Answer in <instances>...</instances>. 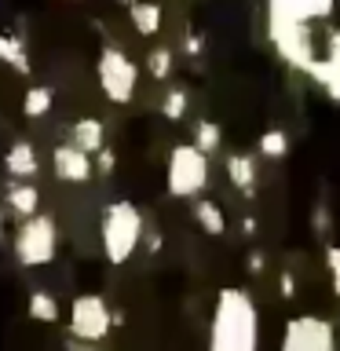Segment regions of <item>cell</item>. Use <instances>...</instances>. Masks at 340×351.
<instances>
[{
	"label": "cell",
	"instance_id": "cell-1",
	"mask_svg": "<svg viewBox=\"0 0 340 351\" xmlns=\"http://www.w3.org/2000/svg\"><path fill=\"white\" fill-rule=\"evenodd\" d=\"M256 348V311L252 300L238 289L219 296L212 322V351H252Z\"/></svg>",
	"mask_w": 340,
	"mask_h": 351
},
{
	"label": "cell",
	"instance_id": "cell-2",
	"mask_svg": "<svg viewBox=\"0 0 340 351\" xmlns=\"http://www.w3.org/2000/svg\"><path fill=\"white\" fill-rule=\"evenodd\" d=\"M139 227H143V219H139V213H136L128 202H117V205L106 208V219H103V245H106V256L114 260V263H121L132 249H136Z\"/></svg>",
	"mask_w": 340,
	"mask_h": 351
},
{
	"label": "cell",
	"instance_id": "cell-3",
	"mask_svg": "<svg viewBox=\"0 0 340 351\" xmlns=\"http://www.w3.org/2000/svg\"><path fill=\"white\" fill-rule=\"evenodd\" d=\"M59 249V238H55V223L48 216H37L33 213L26 223H22L19 238H15V252L26 267H37V263H48Z\"/></svg>",
	"mask_w": 340,
	"mask_h": 351
},
{
	"label": "cell",
	"instance_id": "cell-4",
	"mask_svg": "<svg viewBox=\"0 0 340 351\" xmlns=\"http://www.w3.org/2000/svg\"><path fill=\"white\" fill-rule=\"evenodd\" d=\"M99 81H103L106 95L114 99V103H128V99L136 95L139 66L132 62L125 51H117V48H103V55H99Z\"/></svg>",
	"mask_w": 340,
	"mask_h": 351
},
{
	"label": "cell",
	"instance_id": "cell-5",
	"mask_svg": "<svg viewBox=\"0 0 340 351\" xmlns=\"http://www.w3.org/2000/svg\"><path fill=\"white\" fill-rule=\"evenodd\" d=\"M208 180V161L202 147H180L169 161V186L172 194H197Z\"/></svg>",
	"mask_w": 340,
	"mask_h": 351
},
{
	"label": "cell",
	"instance_id": "cell-6",
	"mask_svg": "<svg viewBox=\"0 0 340 351\" xmlns=\"http://www.w3.org/2000/svg\"><path fill=\"white\" fill-rule=\"evenodd\" d=\"M282 351H333V329L322 318H296Z\"/></svg>",
	"mask_w": 340,
	"mask_h": 351
},
{
	"label": "cell",
	"instance_id": "cell-7",
	"mask_svg": "<svg viewBox=\"0 0 340 351\" xmlns=\"http://www.w3.org/2000/svg\"><path fill=\"white\" fill-rule=\"evenodd\" d=\"M73 337H81V340H99L110 329V311H106V304L99 300V296H81V300L73 304Z\"/></svg>",
	"mask_w": 340,
	"mask_h": 351
},
{
	"label": "cell",
	"instance_id": "cell-8",
	"mask_svg": "<svg viewBox=\"0 0 340 351\" xmlns=\"http://www.w3.org/2000/svg\"><path fill=\"white\" fill-rule=\"evenodd\" d=\"M55 172L62 176V180H88L92 176V161H88V150H81L77 143H70V147H59L55 150Z\"/></svg>",
	"mask_w": 340,
	"mask_h": 351
},
{
	"label": "cell",
	"instance_id": "cell-9",
	"mask_svg": "<svg viewBox=\"0 0 340 351\" xmlns=\"http://www.w3.org/2000/svg\"><path fill=\"white\" fill-rule=\"evenodd\" d=\"M128 11H132V22H136V29L143 37H158L161 33V8L154 0H136V4H128Z\"/></svg>",
	"mask_w": 340,
	"mask_h": 351
},
{
	"label": "cell",
	"instance_id": "cell-10",
	"mask_svg": "<svg viewBox=\"0 0 340 351\" xmlns=\"http://www.w3.org/2000/svg\"><path fill=\"white\" fill-rule=\"evenodd\" d=\"M4 169L15 176V180H33V176H37V154H33V147H26V143H19V147L8 150Z\"/></svg>",
	"mask_w": 340,
	"mask_h": 351
},
{
	"label": "cell",
	"instance_id": "cell-11",
	"mask_svg": "<svg viewBox=\"0 0 340 351\" xmlns=\"http://www.w3.org/2000/svg\"><path fill=\"white\" fill-rule=\"evenodd\" d=\"M8 202L15 205L22 216H33V213H37V191H33L26 180H19L15 186H8Z\"/></svg>",
	"mask_w": 340,
	"mask_h": 351
},
{
	"label": "cell",
	"instance_id": "cell-12",
	"mask_svg": "<svg viewBox=\"0 0 340 351\" xmlns=\"http://www.w3.org/2000/svg\"><path fill=\"white\" fill-rule=\"evenodd\" d=\"M194 216H197V223H202L208 234H223L227 219H223V213L216 208V202H197V205H194Z\"/></svg>",
	"mask_w": 340,
	"mask_h": 351
},
{
	"label": "cell",
	"instance_id": "cell-13",
	"mask_svg": "<svg viewBox=\"0 0 340 351\" xmlns=\"http://www.w3.org/2000/svg\"><path fill=\"white\" fill-rule=\"evenodd\" d=\"M77 132V147L81 150H103V125H99V121H81V125L73 128Z\"/></svg>",
	"mask_w": 340,
	"mask_h": 351
},
{
	"label": "cell",
	"instance_id": "cell-14",
	"mask_svg": "<svg viewBox=\"0 0 340 351\" xmlns=\"http://www.w3.org/2000/svg\"><path fill=\"white\" fill-rule=\"evenodd\" d=\"M0 59L11 62L15 70H26V66H29L26 62V48H22L15 37H8V33H0Z\"/></svg>",
	"mask_w": 340,
	"mask_h": 351
},
{
	"label": "cell",
	"instance_id": "cell-15",
	"mask_svg": "<svg viewBox=\"0 0 340 351\" xmlns=\"http://www.w3.org/2000/svg\"><path fill=\"white\" fill-rule=\"evenodd\" d=\"M227 169H230V183H238L241 191H252V161L249 158H230Z\"/></svg>",
	"mask_w": 340,
	"mask_h": 351
},
{
	"label": "cell",
	"instance_id": "cell-16",
	"mask_svg": "<svg viewBox=\"0 0 340 351\" xmlns=\"http://www.w3.org/2000/svg\"><path fill=\"white\" fill-rule=\"evenodd\" d=\"M29 315H37L40 322H51V318H59V304L44 293H33L29 296Z\"/></svg>",
	"mask_w": 340,
	"mask_h": 351
},
{
	"label": "cell",
	"instance_id": "cell-17",
	"mask_svg": "<svg viewBox=\"0 0 340 351\" xmlns=\"http://www.w3.org/2000/svg\"><path fill=\"white\" fill-rule=\"evenodd\" d=\"M169 70H172V55L165 51V48H154V51L147 55V73L158 77V81H165V77H169Z\"/></svg>",
	"mask_w": 340,
	"mask_h": 351
},
{
	"label": "cell",
	"instance_id": "cell-18",
	"mask_svg": "<svg viewBox=\"0 0 340 351\" xmlns=\"http://www.w3.org/2000/svg\"><path fill=\"white\" fill-rule=\"evenodd\" d=\"M48 106H51V92H48V88H29V95H26V114L37 117V114H44Z\"/></svg>",
	"mask_w": 340,
	"mask_h": 351
},
{
	"label": "cell",
	"instance_id": "cell-19",
	"mask_svg": "<svg viewBox=\"0 0 340 351\" xmlns=\"http://www.w3.org/2000/svg\"><path fill=\"white\" fill-rule=\"evenodd\" d=\"M260 154H267V158H282V154H285V136H282V132H267V136L260 139Z\"/></svg>",
	"mask_w": 340,
	"mask_h": 351
},
{
	"label": "cell",
	"instance_id": "cell-20",
	"mask_svg": "<svg viewBox=\"0 0 340 351\" xmlns=\"http://www.w3.org/2000/svg\"><path fill=\"white\" fill-rule=\"evenodd\" d=\"M183 110H186V95L175 88V92H169V99H165V114H169V117H183Z\"/></svg>",
	"mask_w": 340,
	"mask_h": 351
},
{
	"label": "cell",
	"instance_id": "cell-21",
	"mask_svg": "<svg viewBox=\"0 0 340 351\" xmlns=\"http://www.w3.org/2000/svg\"><path fill=\"white\" fill-rule=\"evenodd\" d=\"M329 274H333V289L340 293V249H329Z\"/></svg>",
	"mask_w": 340,
	"mask_h": 351
},
{
	"label": "cell",
	"instance_id": "cell-22",
	"mask_svg": "<svg viewBox=\"0 0 340 351\" xmlns=\"http://www.w3.org/2000/svg\"><path fill=\"white\" fill-rule=\"evenodd\" d=\"M117 4H136V0H117Z\"/></svg>",
	"mask_w": 340,
	"mask_h": 351
},
{
	"label": "cell",
	"instance_id": "cell-23",
	"mask_svg": "<svg viewBox=\"0 0 340 351\" xmlns=\"http://www.w3.org/2000/svg\"><path fill=\"white\" fill-rule=\"evenodd\" d=\"M0 227H4V213H0Z\"/></svg>",
	"mask_w": 340,
	"mask_h": 351
}]
</instances>
